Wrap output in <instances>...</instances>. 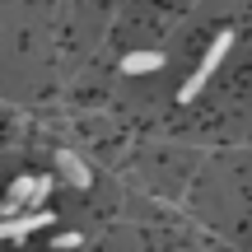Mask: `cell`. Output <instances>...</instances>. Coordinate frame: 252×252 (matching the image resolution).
I'll list each match as a JSON object with an SVG mask.
<instances>
[{"instance_id":"6da1fadb","label":"cell","mask_w":252,"mask_h":252,"mask_svg":"<svg viewBox=\"0 0 252 252\" xmlns=\"http://www.w3.org/2000/svg\"><path fill=\"white\" fill-rule=\"evenodd\" d=\"M229 47H234V33H229V28H224V33H215V42H210V52L201 56V65H196V70H191V80H187V84H182V89H178V98H182V103H191V98H196L201 89H206V80H210V75H215L220 56H224Z\"/></svg>"},{"instance_id":"3957f363","label":"cell","mask_w":252,"mask_h":252,"mask_svg":"<svg viewBox=\"0 0 252 252\" xmlns=\"http://www.w3.org/2000/svg\"><path fill=\"white\" fill-rule=\"evenodd\" d=\"M56 163H61V178L70 182V187H89V168H84V163L75 159L70 150H61V154H56Z\"/></svg>"},{"instance_id":"7a4b0ae2","label":"cell","mask_w":252,"mask_h":252,"mask_svg":"<svg viewBox=\"0 0 252 252\" xmlns=\"http://www.w3.org/2000/svg\"><path fill=\"white\" fill-rule=\"evenodd\" d=\"M47 224H52V210H28V215H14V220H5V224H0V238L19 243V238L37 234V229H47Z\"/></svg>"},{"instance_id":"5b68a950","label":"cell","mask_w":252,"mask_h":252,"mask_svg":"<svg viewBox=\"0 0 252 252\" xmlns=\"http://www.w3.org/2000/svg\"><path fill=\"white\" fill-rule=\"evenodd\" d=\"M33 182H37V178H19L14 187H9V201H14V206H28V196H33Z\"/></svg>"},{"instance_id":"277c9868","label":"cell","mask_w":252,"mask_h":252,"mask_svg":"<svg viewBox=\"0 0 252 252\" xmlns=\"http://www.w3.org/2000/svg\"><path fill=\"white\" fill-rule=\"evenodd\" d=\"M159 65H163L159 52H131V56H122V70L126 75H150V70H159Z\"/></svg>"},{"instance_id":"52a82bcc","label":"cell","mask_w":252,"mask_h":252,"mask_svg":"<svg viewBox=\"0 0 252 252\" xmlns=\"http://www.w3.org/2000/svg\"><path fill=\"white\" fill-rule=\"evenodd\" d=\"M84 243V238L80 234H61V238H56V248H61V252H75V248H80Z\"/></svg>"},{"instance_id":"8992f818","label":"cell","mask_w":252,"mask_h":252,"mask_svg":"<svg viewBox=\"0 0 252 252\" xmlns=\"http://www.w3.org/2000/svg\"><path fill=\"white\" fill-rule=\"evenodd\" d=\"M47 191H52V178H37V182H33V196H28V206H33V210H47V206H42Z\"/></svg>"}]
</instances>
